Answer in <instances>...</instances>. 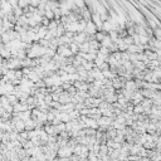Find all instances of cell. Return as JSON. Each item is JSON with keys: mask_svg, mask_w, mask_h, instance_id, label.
Returning a JSON list of instances; mask_svg holds the SVG:
<instances>
[{"mask_svg": "<svg viewBox=\"0 0 161 161\" xmlns=\"http://www.w3.org/2000/svg\"><path fill=\"white\" fill-rule=\"evenodd\" d=\"M72 155H73V148H71L69 146H67V145L59 147L58 151H57V156H59L60 159H68Z\"/></svg>", "mask_w": 161, "mask_h": 161, "instance_id": "1", "label": "cell"}]
</instances>
